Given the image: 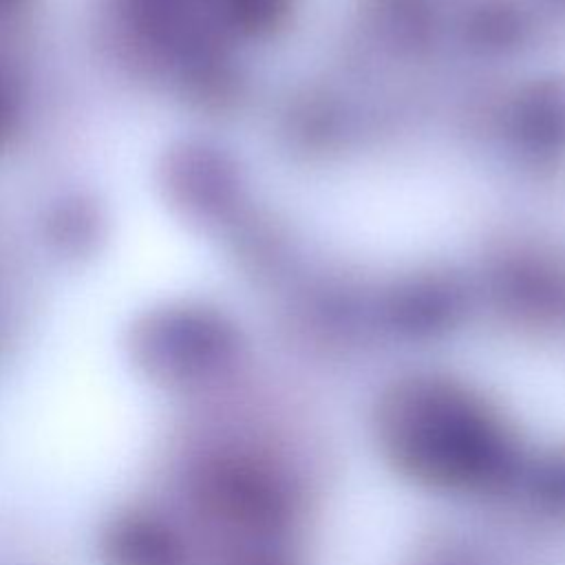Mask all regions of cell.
<instances>
[{"label": "cell", "mask_w": 565, "mask_h": 565, "mask_svg": "<svg viewBox=\"0 0 565 565\" xmlns=\"http://www.w3.org/2000/svg\"><path fill=\"white\" fill-rule=\"evenodd\" d=\"M9 119H11V97L4 88V84L0 82V135L7 130Z\"/></svg>", "instance_id": "obj_1"}, {"label": "cell", "mask_w": 565, "mask_h": 565, "mask_svg": "<svg viewBox=\"0 0 565 565\" xmlns=\"http://www.w3.org/2000/svg\"><path fill=\"white\" fill-rule=\"evenodd\" d=\"M22 0H0V13H7L11 11L15 4H20Z\"/></svg>", "instance_id": "obj_2"}]
</instances>
